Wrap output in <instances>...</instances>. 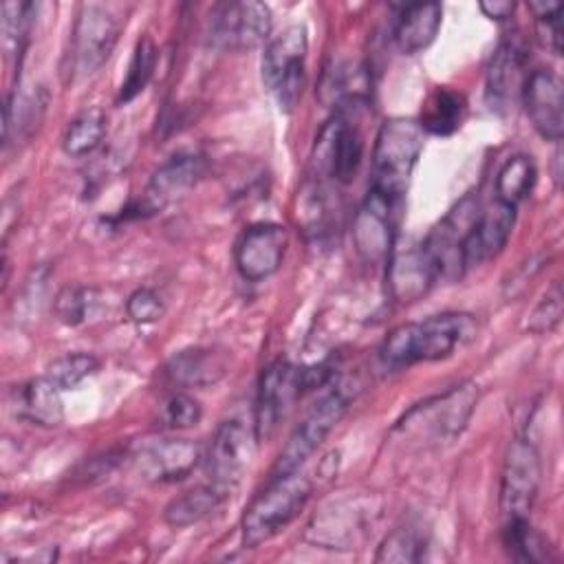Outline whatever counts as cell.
<instances>
[{"mask_svg":"<svg viewBox=\"0 0 564 564\" xmlns=\"http://www.w3.org/2000/svg\"><path fill=\"white\" fill-rule=\"evenodd\" d=\"M256 438V432H251L242 421H223L205 452V469L209 480L225 489H234L251 465Z\"/></svg>","mask_w":564,"mask_h":564,"instance_id":"13","label":"cell"},{"mask_svg":"<svg viewBox=\"0 0 564 564\" xmlns=\"http://www.w3.org/2000/svg\"><path fill=\"white\" fill-rule=\"evenodd\" d=\"M308 51L306 29L291 24L278 33L262 55V82L282 110H293L304 86V59Z\"/></svg>","mask_w":564,"mask_h":564,"instance_id":"6","label":"cell"},{"mask_svg":"<svg viewBox=\"0 0 564 564\" xmlns=\"http://www.w3.org/2000/svg\"><path fill=\"white\" fill-rule=\"evenodd\" d=\"M423 150V128L414 119L392 117L381 123L372 148L370 187L401 200Z\"/></svg>","mask_w":564,"mask_h":564,"instance_id":"3","label":"cell"},{"mask_svg":"<svg viewBox=\"0 0 564 564\" xmlns=\"http://www.w3.org/2000/svg\"><path fill=\"white\" fill-rule=\"evenodd\" d=\"M535 178H538V170L531 156L516 154L507 159L496 176V200H502L516 207L531 194Z\"/></svg>","mask_w":564,"mask_h":564,"instance_id":"28","label":"cell"},{"mask_svg":"<svg viewBox=\"0 0 564 564\" xmlns=\"http://www.w3.org/2000/svg\"><path fill=\"white\" fill-rule=\"evenodd\" d=\"M438 280L436 267L423 242L397 236L386 258V284L397 304L421 300Z\"/></svg>","mask_w":564,"mask_h":564,"instance_id":"11","label":"cell"},{"mask_svg":"<svg viewBox=\"0 0 564 564\" xmlns=\"http://www.w3.org/2000/svg\"><path fill=\"white\" fill-rule=\"evenodd\" d=\"M564 315V295H562V284L555 280L546 293L542 295V300L533 306V311L529 313L527 319V328L535 335H544L551 333Z\"/></svg>","mask_w":564,"mask_h":564,"instance_id":"35","label":"cell"},{"mask_svg":"<svg viewBox=\"0 0 564 564\" xmlns=\"http://www.w3.org/2000/svg\"><path fill=\"white\" fill-rule=\"evenodd\" d=\"M478 200L474 196L463 198L423 240L438 280H458L465 273L463 260V242L469 234L476 216H478Z\"/></svg>","mask_w":564,"mask_h":564,"instance_id":"14","label":"cell"},{"mask_svg":"<svg viewBox=\"0 0 564 564\" xmlns=\"http://www.w3.org/2000/svg\"><path fill=\"white\" fill-rule=\"evenodd\" d=\"M44 99L37 97V93L31 95H18V90H13L7 97V106H4V148H9V143H18L22 139H29L31 132L35 130L37 121L42 119L44 112Z\"/></svg>","mask_w":564,"mask_h":564,"instance_id":"27","label":"cell"},{"mask_svg":"<svg viewBox=\"0 0 564 564\" xmlns=\"http://www.w3.org/2000/svg\"><path fill=\"white\" fill-rule=\"evenodd\" d=\"M357 106L366 104H346L339 106L330 121L319 130L313 150L315 170L322 176H330L337 183H350L357 174V167L364 156V137L350 117Z\"/></svg>","mask_w":564,"mask_h":564,"instance_id":"8","label":"cell"},{"mask_svg":"<svg viewBox=\"0 0 564 564\" xmlns=\"http://www.w3.org/2000/svg\"><path fill=\"white\" fill-rule=\"evenodd\" d=\"M231 489H225L216 482L198 485L181 496L172 498L163 511V518L170 527H189L214 513L227 498Z\"/></svg>","mask_w":564,"mask_h":564,"instance_id":"25","label":"cell"},{"mask_svg":"<svg viewBox=\"0 0 564 564\" xmlns=\"http://www.w3.org/2000/svg\"><path fill=\"white\" fill-rule=\"evenodd\" d=\"M476 319L469 313H441L423 322H408L388 333L379 357L392 370L408 368L419 361H438L449 357L476 337Z\"/></svg>","mask_w":564,"mask_h":564,"instance_id":"1","label":"cell"},{"mask_svg":"<svg viewBox=\"0 0 564 564\" xmlns=\"http://www.w3.org/2000/svg\"><path fill=\"white\" fill-rule=\"evenodd\" d=\"M271 33V11L256 0H240L218 7L212 18V42L225 51H249Z\"/></svg>","mask_w":564,"mask_h":564,"instance_id":"15","label":"cell"},{"mask_svg":"<svg viewBox=\"0 0 564 564\" xmlns=\"http://www.w3.org/2000/svg\"><path fill=\"white\" fill-rule=\"evenodd\" d=\"M126 311H128V317L137 324H150V322H156L165 306H163V300L161 295L154 291V289H148V286H141L137 289L128 302H126Z\"/></svg>","mask_w":564,"mask_h":564,"instance_id":"38","label":"cell"},{"mask_svg":"<svg viewBox=\"0 0 564 564\" xmlns=\"http://www.w3.org/2000/svg\"><path fill=\"white\" fill-rule=\"evenodd\" d=\"M527 51L518 37H507L496 48L487 68V99L496 108H507L516 95L522 93L524 84Z\"/></svg>","mask_w":564,"mask_h":564,"instance_id":"21","label":"cell"},{"mask_svg":"<svg viewBox=\"0 0 564 564\" xmlns=\"http://www.w3.org/2000/svg\"><path fill=\"white\" fill-rule=\"evenodd\" d=\"M478 9H480L487 18L502 22V20H509V18L513 15L516 2H511V0H485V2L478 4Z\"/></svg>","mask_w":564,"mask_h":564,"instance_id":"40","label":"cell"},{"mask_svg":"<svg viewBox=\"0 0 564 564\" xmlns=\"http://www.w3.org/2000/svg\"><path fill=\"white\" fill-rule=\"evenodd\" d=\"M529 11L535 18H542V15H551L555 11H562V4L555 2V0H533V2H529Z\"/></svg>","mask_w":564,"mask_h":564,"instance_id":"41","label":"cell"},{"mask_svg":"<svg viewBox=\"0 0 564 564\" xmlns=\"http://www.w3.org/2000/svg\"><path fill=\"white\" fill-rule=\"evenodd\" d=\"M425 557V540L412 527H399L390 531L377 549L375 562H394V564H414Z\"/></svg>","mask_w":564,"mask_h":564,"instance_id":"32","label":"cell"},{"mask_svg":"<svg viewBox=\"0 0 564 564\" xmlns=\"http://www.w3.org/2000/svg\"><path fill=\"white\" fill-rule=\"evenodd\" d=\"M355 399V392L350 386H335L330 388L304 416V421L293 430L286 445L280 452V458L275 463L273 476L289 474L300 469L306 458L322 445V441L330 434V430L341 421L346 414L350 401Z\"/></svg>","mask_w":564,"mask_h":564,"instance_id":"7","label":"cell"},{"mask_svg":"<svg viewBox=\"0 0 564 564\" xmlns=\"http://www.w3.org/2000/svg\"><path fill=\"white\" fill-rule=\"evenodd\" d=\"M200 416H203L200 403L187 392H174L172 397H167L161 410V421L172 430L192 427L200 421Z\"/></svg>","mask_w":564,"mask_h":564,"instance_id":"37","label":"cell"},{"mask_svg":"<svg viewBox=\"0 0 564 564\" xmlns=\"http://www.w3.org/2000/svg\"><path fill=\"white\" fill-rule=\"evenodd\" d=\"M443 9L438 2H410L394 20V44L401 53L414 55L432 44L441 29Z\"/></svg>","mask_w":564,"mask_h":564,"instance_id":"22","label":"cell"},{"mask_svg":"<svg viewBox=\"0 0 564 564\" xmlns=\"http://www.w3.org/2000/svg\"><path fill=\"white\" fill-rule=\"evenodd\" d=\"M99 368V359L90 352H66L57 359H53L46 368V377L59 388L70 390L82 379L93 375Z\"/></svg>","mask_w":564,"mask_h":564,"instance_id":"34","label":"cell"},{"mask_svg":"<svg viewBox=\"0 0 564 564\" xmlns=\"http://www.w3.org/2000/svg\"><path fill=\"white\" fill-rule=\"evenodd\" d=\"M463 117H465L463 95L447 86H441L425 101L419 123L423 132L427 130L430 134H436V137H449L460 128Z\"/></svg>","mask_w":564,"mask_h":564,"instance_id":"26","label":"cell"},{"mask_svg":"<svg viewBox=\"0 0 564 564\" xmlns=\"http://www.w3.org/2000/svg\"><path fill=\"white\" fill-rule=\"evenodd\" d=\"M31 2H4L2 4V44L7 55H18L22 57V51L29 40L31 31V13H33Z\"/></svg>","mask_w":564,"mask_h":564,"instance_id":"33","label":"cell"},{"mask_svg":"<svg viewBox=\"0 0 564 564\" xmlns=\"http://www.w3.org/2000/svg\"><path fill=\"white\" fill-rule=\"evenodd\" d=\"M478 401V390L474 383H460L443 394L425 399L410 408L394 425L403 438H414L423 443L452 441L467 425Z\"/></svg>","mask_w":564,"mask_h":564,"instance_id":"4","label":"cell"},{"mask_svg":"<svg viewBox=\"0 0 564 564\" xmlns=\"http://www.w3.org/2000/svg\"><path fill=\"white\" fill-rule=\"evenodd\" d=\"M542 480V460L529 438H513L500 474V516L502 520L529 518Z\"/></svg>","mask_w":564,"mask_h":564,"instance_id":"9","label":"cell"},{"mask_svg":"<svg viewBox=\"0 0 564 564\" xmlns=\"http://www.w3.org/2000/svg\"><path fill=\"white\" fill-rule=\"evenodd\" d=\"M106 134V115L99 108H88L79 112L64 130L62 148L70 156L90 154Z\"/></svg>","mask_w":564,"mask_h":564,"instance_id":"30","label":"cell"},{"mask_svg":"<svg viewBox=\"0 0 564 564\" xmlns=\"http://www.w3.org/2000/svg\"><path fill=\"white\" fill-rule=\"evenodd\" d=\"M397 205L399 200L370 187L357 207L352 218V242L364 262L377 264L388 258L397 238Z\"/></svg>","mask_w":564,"mask_h":564,"instance_id":"12","label":"cell"},{"mask_svg":"<svg viewBox=\"0 0 564 564\" xmlns=\"http://www.w3.org/2000/svg\"><path fill=\"white\" fill-rule=\"evenodd\" d=\"M513 225H516V207L502 200H494L489 207L478 212L463 242L465 269L478 267L496 258L505 249L513 231Z\"/></svg>","mask_w":564,"mask_h":564,"instance_id":"18","label":"cell"},{"mask_svg":"<svg viewBox=\"0 0 564 564\" xmlns=\"http://www.w3.org/2000/svg\"><path fill=\"white\" fill-rule=\"evenodd\" d=\"M165 375L176 386L205 388L225 375V361L209 348H187L170 359Z\"/></svg>","mask_w":564,"mask_h":564,"instance_id":"24","label":"cell"},{"mask_svg":"<svg viewBox=\"0 0 564 564\" xmlns=\"http://www.w3.org/2000/svg\"><path fill=\"white\" fill-rule=\"evenodd\" d=\"M205 172V159L194 152H178L170 156L159 170L152 174L145 196H143V207L148 212L161 209L165 203L183 196L187 189H192Z\"/></svg>","mask_w":564,"mask_h":564,"instance_id":"19","label":"cell"},{"mask_svg":"<svg viewBox=\"0 0 564 564\" xmlns=\"http://www.w3.org/2000/svg\"><path fill=\"white\" fill-rule=\"evenodd\" d=\"M154 68H156V46H154L150 35H143L137 42V48L132 53L126 79H123V84L119 88V95H117V104H128L137 95H141L143 88L150 84V79L154 75Z\"/></svg>","mask_w":564,"mask_h":564,"instance_id":"31","label":"cell"},{"mask_svg":"<svg viewBox=\"0 0 564 564\" xmlns=\"http://www.w3.org/2000/svg\"><path fill=\"white\" fill-rule=\"evenodd\" d=\"M522 104L531 126L546 141H560L564 134V86L553 70L538 68L522 84Z\"/></svg>","mask_w":564,"mask_h":564,"instance_id":"17","label":"cell"},{"mask_svg":"<svg viewBox=\"0 0 564 564\" xmlns=\"http://www.w3.org/2000/svg\"><path fill=\"white\" fill-rule=\"evenodd\" d=\"M328 368H297L286 361L271 364L258 386L256 399V436L267 438L289 408L308 390L326 383Z\"/></svg>","mask_w":564,"mask_h":564,"instance_id":"5","label":"cell"},{"mask_svg":"<svg viewBox=\"0 0 564 564\" xmlns=\"http://www.w3.org/2000/svg\"><path fill=\"white\" fill-rule=\"evenodd\" d=\"M15 410L20 419L42 427H55L64 419L62 390L44 375L22 383L15 392Z\"/></svg>","mask_w":564,"mask_h":564,"instance_id":"23","label":"cell"},{"mask_svg":"<svg viewBox=\"0 0 564 564\" xmlns=\"http://www.w3.org/2000/svg\"><path fill=\"white\" fill-rule=\"evenodd\" d=\"M311 494L313 480L300 469L273 476L242 513V544L256 549L278 535L300 516Z\"/></svg>","mask_w":564,"mask_h":564,"instance_id":"2","label":"cell"},{"mask_svg":"<svg viewBox=\"0 0 564 564\" xmlns=\"http://www.w3.org/2000/svg\"><path fill=\"white\" fill-rule=\"evenodd\" d=\"M121 22L104 4H82L70 35L73 75L86 77L104 66L119 40Z\"/></svg>","mask_w":564,"mask_h":564,"instance_id":"10","label":"cell"},{"mask_svg":"<svg viewBox=\"0 0 564 564\" xmlns=\"http://www.w3.org/2000/svg\"><path fill=\"white\" fill-rule=\"evenodd\" d=\"M560 15H562V11L535 18V31H538L540 42L557 55L562 51V18Z\"/></svg>","mask_w":564,"mask_h":564,"instance_id":"39","label":"cell"},{"mask_svg":"<svg viewBox=\"0 0 564 564\" xmlns=\"http://www.w3.org/2000/svg\"><path fill=\"white\" fill-rule=\"evenodd\" d=\"M95 304V291L86 286H64L55 297V313L68 326L82 324Z\"/></svg>","mask_w":564,"mask_h":564,"instance_id":"36","label":"cell"},{"mask_svg":"<svg viewBox=\"0 0 564 564\" xmlns=\"http://www.w3.org/2000/svg\"><path fill=\"white\" fill-rule=\"evenodd\" d=\"M286 245L289 236L282 225L258 223L247 227L234 247L238 273L249 282L267 280L280 269Z\"/></svg>","mask_w":564,"mask_h":564,"instance_id":"16","label":"cell"},{"mask_svg":"<svg viewBox=\"0 0 564 564\" xmlns=\"http://www.w3.org/2000/svg\"><path fill=\"white\" fill-rule=\"evenodd\" d=\"M502 544L518 562H546L551 557L549 542L531 527L529 518L505 520Z\"/></svg>","mask_w":564,"mask_h":564,"instance_id":"29","label":"cell"},{"mask_svg":"<svg viewBox=\"0 0 564 564\" xmlns=\"http://www.w3.org/2000/svg\"><path fill=\"white\" fill-rule=\"evenodd\" d=\"M203 452L189 438H163L148 445L139 456V469L156 482H174L192 474Z\"/></svg>","mask_w":564,"mask_h":564,"instance_id":"20","label":"cell"}]
</instances>
